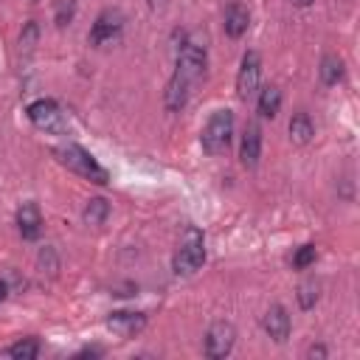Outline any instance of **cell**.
I'll return each mask as SVG.
<instances>
[{
  "mask_svg": "<svg viewBox=\"0 0 360 360\" xmlns=\"http://www.w3.org/2000/svg\"><path fill=\"white\" fill-rule=\"evenodd\" d=\"M53 155H56V160H59L65 169H70L73 174H79V177H84V180H90V183H96V186H107V183H110L107 169H104L84 146H79V143H62V146L53 149Z\"/></svg>",
  "mask_w": 360,
  "mask_h": 360,
  "instance_id": "6da1fadb",
  "label": "cell"
},
{
  "mask_svg": "<svg viewBox=\"0 0 360 360\" xmlns=\"http://www.w3.org/2000/svg\"><path fill=\"white\" fill-rule=\"evenodd\" d=\"M231 135H233V112L225 107V110H217L208 118V124L200 135V143L208 155H219L231 146Z\"/></svg>",
  "mask_w": 360,
  "mask_h": 360,
  "instance_id": "7a4b0ae2",
  "label": "cell"
},
{
  "mask_svg": "<svg viewBox=\"0 0 360 360\" xmlns=\"http://www.w3.org/2000/svg\"><path fill=\"white\" fill-rule=\"evenodd\" d=\"M202 264H205V242H202V233L197 228H188L183 245L177 248V253L172 259V270L177 276H191Z\"/></svg>",
  "mask_w": 360,
  "mask_h": 360,
  "instance_id": "3957f363",
  "label": "cell"
},
{
  "mask_svg": "<svg viewBox=\"0 0 360 360\" xmlns=\"http://www.w3.org/2000/svg\"><path fill=\"white\" fill-rule=\"evenodd\" d=\"M205 65H208V51H205V45H202L200 39H194V37L186 39L183 48H180V53H177V70H174V73L191 84V82H197V79L205 73Z\"/></svg>",
  "mask_w": 360,
  "mask_h": 360,
  "instance_id": "277c9868",
  "label": "cell"
},
{
  "mask_svg": "<svg viewBox=\"0 0 360 360\" xmlns=\"http://www.w3.org/2000/svg\"><path fill=\"white\" fill-rule=\"evenodd\" d=\"M28 121L42 129V132H53V135H65L68 132V124H65V115L59 110V104L53 98H37L28 104Z\"/></svg>",
  "mask_w": 360,
  "mask_h": 360,
  "instance_id": "5b68a950",
  "label": "cell"
},
{
  "mask_svg": "<svg viewBox=\"0 0 360 360\" xmlns=\"http://www.w3.org/2000/svg\"><path fill=\"white\" fill-rule=\"evenodd\" d=\"M121 31H124V17H121V11L107 8V11H101V14L96 17V22H93L90 34H87V39H90V45L104 48V45H112V42L121 37Z\"/></svg>",
  "mask_w": 360,
  "mask_h": 360,
  "instance_id": "8992f818",
  "label": "cell"
},
{
  "mask_svg": "<svg viewBox=\"0 0 360 360\" xmlns=\"http://www.w3.org/2000/svg\"><path fill=\"white\" fill-rule=\"evenodd\" d=\"M236 343V329L228 323V321H217L211 323V329L205 332V357L211 360H222L231 354Z\"/></svg>",
  "mask_w": 360,
  "mask_h": 360,
  "instance_id": "52a82bcc",
  "label": "cell"
},
{
  "mask_svg": "<svg viewBox=\"0 0 360 360\" xmlns=\"http://www.w3.org/2000/svg\"><path fill=\"white\" fill-rule=\"evenodd\" d=\"M259 76H262V59L256 51H248L242 56V65H239V73H236V93L242 101H248L256 87H259Z\"/></svg>",
  "mask_w": 360,
  "mask_h": 360,
  "instance_id": "ba28073f",
  "label": "cell"
},
{
  "mask_svg": "<svg viewBox=\"0 0 360 360\" xmlns=\"http://www.w3.org/2000/svg\"><path fill=\"white\" fill-rule=\"evenodd\" d=\"M143 326H146V315L143 312L118 309V312H110V318H107V329H112L121 338H135L138 332H143Z\"/></svg>",
  "mask_w": 360,
  "mask_h": 360,
  "instance_id": "9c48e42d",
  "label": "cell"
},
{
  "mask_svg": "<svg viewBox=\"0 0 360 360\" xmlns=\"http://www.w3.org/2000/svg\"><path fill=\"white\" fill-rule=\"evenodd\" d=\"M17 231L28 242L39 239V233H42V214H39V205L37 202H22L17 208Z\"/></svg>",
  "mask_w": 360,
  "mask_h": 360,
  "instance_id": "30bf717a",
  "label": "cell"
},
{
  "mask_svg": "<svg viewBox=\"0 0 360 360\" xmlns=\"http://www.w3.org/2000/svg\"><path fill=\"white\" fill-rule=\"evenodd\" d=\"M262 158V127L259 124H248L245 135H242V146H239V160L245 169H253Z\"/></svg>",
  "mask_w": 360,
  "mask_h": 360,
  "instance_id": "8fae6325",
  "label": "cell"
},
{
  "mask_svg": "<svg viewBox=\"0 0 360 360\" xmlns=\"http://www.w3.org/2000/svg\"><path fill=\"white\" fill-rule=\"evenodd\" d=\"M264 332L276 340V343H284L290 338V315L281 304H273L267 312H264V321H262Z\"/></svg>",
  "mask_w": 360,
  "mask_h": 360,
  "instance_id": "7c38bea8",
  "label": "cell"
},
{
  "mask_svg": "<svg viewBox=\"0 0 360 360\" xmlns=\"http://www.w3.org/2000/svg\"><path fill=\"white\" fill-rule=\"evenodd\" d=\"M222 28H225V34H228L231 39H239V37L250 28V11H248V6L231 3V6L225 8V22H222Z\"/></svg>",
  "mask_w": 360,
  "mask_h": 360,
  "instance_id": "4fadbf2b",
  "label": "cell"
},
{
  "mask_svg": "<svg viewBox=\"0 0 360 360\" xmlns=\"http://www.w3.org/2000/svg\"><path fill=\"white\" fill-rule=\"evenodd\" d=\"M188 82L186 79H180L177 73L169 79V84H166V93H163V104H166V110L169 112H180L183 107H186V101H188Z\"/></svg>",
  "mask_w": 360,
  "mask_h": 360,
  "instance_id": "5bb4252c",
  "label": "cell"
},
{
  "mask_svg": "<svg viewBox=\"0 0 360 360\" xmlns=\"http://www.w3.org/2000/svg\"><path fill=\"white\" fill-rule=\"evenodd\" d=\"M312 135H315V124H312V118L301 110V112H295L292 118H290V141L292 143H309L312 141Z\"/></svg>",
  "mask_w": 360,
  "mask_h": 360,
  "instance_id": "9a60e30c",
  "label": "cell"
},
{
  "mask_svg": "<svg viewBox=\"0 0 360 360\" xmlns=\"http://www.w3.org/2000/svg\"><path fill=\"white\" fill-rule=\"evenodd\" d=\"M318 73H321V82H323L326 87H335V84L343 79V59L335 56V53H326V56L321 59Z\"/></svg>",
  "mask_w": 360,
  "mask_h": 360,
  "instance_id": "2e32d148",
  "label": "cell"
},
{
  "mask_svg": "<svg viewBox=\"0 0 360 360\" xmlns=\"http://www.w3.org/2000/svg\"><path fill=\"white\" fill-rule=\"evenodd\" d=\"M278 107H281V90L273 87V84H267V87L259 93V115H262V118H276Z\"/></svg>",
  "mask_w": 360,
  "mask_h": 360,
  "instance_id": "e0dca14e",
  "label": "cell"
},
{
  "mask_svg": "<svg viewBox=\"0 0 360 360\" xmlns=\"http://www.w3.org/2000/svg\"><path fill=\"white\" fill-rule=\"evenodd\" d=\"M82 217H84L87 225H104V219L110 217V202L104 197H93V200H87Z\"/></svg>",
  "mask_w": 360,
  "mask_h": 360,
  "instance_id": "ac0fdd59",
  "label": "cell"
},
{
  "mask_svg": "<svg viewBox=\"0 0 360 360\" xmlns=\"http://www.w3.org/2000/svg\"><path fill=\"white\" fill-rule=\"evenodd\" d=\"M3 354L6 357H17V360H34V357H39V340L37 338H22V340L11 343Z\"/></svg>",
  "mask_w": 360,
  "mask_h": 360,
  "instance_id": "d6986e66",
  "label": "cell"
},
{
  "mask_svg": "<svg viewBox=\"0 0 360 360\" xmlns=\"http://www.w3.org/2000/svg\"><path fill=\"white\" fill-rule=\"evenodd\" d=\"M37 39H39V25L31 20V22H25V28H22V34H20V56H22V59H28V56L34 53Z\"/></svg>",
  "mask_w": 360,
  "mask_h": 360,
  "instance_id": "ffe728a7",
  "label": "cell"
},
{
  "mask_svg": "<svg viewBox=\"0 0 360 360\" xmlns=\"http://www.w3.org/2000/svg\"><path fill=\"white\" fill-rule=\"evenodd\" d=\"M315 259H318L315 245H301V248L295 250V256H292V267H295V270H307L309 264H315Z\"/></svg>",
  "mask_w": 360,
  "mask_h": 360,
  "instance_id": "44dd1931",
  "label": "cell"
},
{
  "mask_svg": "<svg viewBox=\"0 0 360 360\" xmlns=\"http://www.w3.org/2000/svg\"><path fill=\"white\" fill-rule=\"evenodd\" d=\"M315 301H318V284L315 281H304L298 287V304H301V309H312Z\"/></svg>",
  "mask_w": 360,
  "mask_h": 360,
  "instance_id": "7402d4cb",
  "label": "cell"
},
{
  "mask_svg": "<svg viewBox=\"0 0 360 360\" xmlns=\"http://www.w3.org/2000/svg\"><path fill=\"white\" fill-rule=\"evenodd\" d=\"M73 14H76V0H59V3H56V14H53V20H56L59 28H65V25H70Z\"/></svg>",
  "mask_w": 360,
  "mask_h": 360,
  "instance_id": "603a6c76",
  "label": "cell"
},
{
  "mask_svg": "<svg viewBox=\"0 0 360 360\" xmlns=\"http://www.w3.org/2000/svg\"><path fill=\"white\" fill-rule=\"evenodd\" d=\"M309 357H326V349L318 343V346H309V352H307Z\"/></svg>",
  "mask_w": 360,
  "mask_h": 360,
  "instance_id": "cb8c5ba5",
  "label": "cell"
},
{
  "mask_svg": "<svg viewBox=\"0 0 360 360\" xmlns=\"http://www.w3.org/2000/svg\"><path fill=\"white\" fill-rule=\"evenodd\" d=\"M101 354V349H82L76 357H98Z\"/></svg>",
  "mask_w": 360,
  "mask_h": 360,
  "instance_id": "d4e9b609",
  "label": "cell"
},
{
  "mask_svg": "<svg viewBox=\"0 0 360 360\" xmlns=\"http://www.w3.org/2000/svg\"><path fill=\"white\" fill-rule=\"evenodd\" d=\"M6 292H8V287H6V281H3V278H0V304H3V301H6Z\"/></svg>",
  "mask_w": 360,
  "mask_h": 360,
  "instance_id": "484cf974",
  "label": "cell"
},
{
  "mask_svg": "<svg viewBox=\"0 0 360 360\" xmlns=\"http://www.w3.org/2000/svg\"><path fill=\"white\" fill-rule=\"evenodd\" d=\"M149 6H152V8H163V6H166V0H149Z\"/></svg>",
  "mask_w": 360,
  "mask_h": 360,
  "instance_id": "4316f807",
  "label": "cell"
},
{
  "mask_svg": "<svg viewBox=\"0 0 360 360\" xmlns=\"http://www.w3.org/2000/svg\"><path fill=\"white\" fill-rule=\"evenodd\" d=\"M292 3H295V6H301V8H304V6H309V3H315V0H292Z\"/></svg>",
  "mask_w": 360,
  "mask_h": 360,
  "instance_id": "83f0119b",
  "label": "cell"
}]
</instances>
